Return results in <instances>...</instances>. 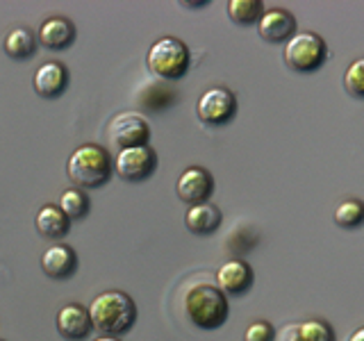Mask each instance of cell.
I'll return each instance as SVG.
<instances>
[{
    "label": "cell",
    "instance_id": "1",
    "mask_svg": "<svg viewBox=\"0 0 364 341\" xmlns=\"http://www.w3.org/2000/svg\"><path fill=\"white\" fill-rule=\"evenodd\" d=\"M91 325L105 337H119L134 325L136 305L125 291L112 289L98 293L89 305Z\"/></svg>",
    "mask_w": 364,
    "mask_h": 341
},
{
    "label": "cell",
    "instance_id": "2",
    "mask_svg": "<svg viewBox=\"0 0 364 341\" xmlns=\"http://www.w3.org/2000/svg\"><path fill=\"white\" fill-rule=\"evenodd\" d=\"M114 162L109 153L98 144H82L66 162V175L77 189H98L112 178Z\"/></svg>",
    "mask_w": 364,
    "mask_h": 341
},
{
    "label": "cell",
    "instance_id": "3",
    "mask_svg": "<svg viewBox=\"0 0 364 341\" xmlns=\"http://www.w3.org/2000/svg\"><path fill=\"white\" fill-rule=\"evenodd\" d=\"M187 318L203 330H216L228 321V298L214 284L196 282L185 293Z\"/></svg>",
    "mask_w": 364,
    "mask_h": 341
},
{
    "label": "cell",
    "instance_id": "4",
    "mask_svg": "<svg viewBox=\"0 0 364 341\" xmlns=\"http://www.w3.org/2000/svg\"><path fill=\"white\" fill-rule=\"evenodd\" d=\"M146 64L155 77L176 82V80L187 75L191 55L185 41H180L178 37H162L151 45L146 55Z\"/></svg>",
    "mask_w": 364,
    "mask_h": 341
},
{
    "label": "cell",
    "instance_id": "5",
    "mask_svg": "<svg viewBox=\"0 0 364 341\" xmlns=\"http://www.w3.org/2000/svg\"><path fill=\"white\" fill-rule=\"evenodd\" d=\"M282 57H284V64H287L291 71L312 73L323 66L328 57V45L316 32L299 30L287 43H284Z\"/></svg>",
    "mask_w": 364,
    "mask_h": 341
},
{
    "label": "cell",
    "instance_id": "6",
    "mask_svg": "<svg viewBox=\"0 0 364 341\" xmlns=\"http://www.w3.org/2000/svg\"><path fill=\"white\" fill-rule=\"evenodd\" d=\"M198 119L208 125H225L237 114V98L228 87L205 89L196 102Z\"/></svg>",
    "mask_w": 364,
    "mask_h": 341
},
{
    "label": "cell",
    "instance_id": "7",
    "mask_svg": "<svg viewBox=\"0 0 364 341\" xmlns=\"http://www.w3.org/2000/svg\"><path fill=\"white\" fill-rule=\"evenodd\" d=\"M109 139L119 151L136 146H148L151 139V125L139 112H121L109 123Z\"/></svg>",
    "mask_w": 364,
    "mask_h": 341
},
{
    "label": "cell",
    "instance_id": "8",
    "mask_svg": "<svg viewBox=\"0 0 364 341\" xmlns=\"http://www.w3.org/2000/svg\"><path fill=\"white\" fill-rule=\"evenodd\" d=\"M155 168H157V153L151 146L125 148V151H119L117 159H114V170H117V175L128 182L148 180L155 173Z\"/></svg>",
    "mask_w": 364,
    "mask_h": 341
},
{
    "label": "cell",
    "instance_id": "9",
    "mask_svg": "<svg viewBox=\"0 0 364 341\" xmlns=\"http://www.w3.org/2000/svg\"><path fill=\"white\" fill-rule=\"evenodd\" d=\"M176 191L178 198L182 202H187L189 207L198 202H208L214 191V178L203 166H187L176 182Z\"/></svg>",
    "mask_w": 364,
    "mask_h": 341
},
{
    "label": "cell",
    "instance_id": "10",
    "mask_svg": "<svg viewBox=\"0 0 364 341\" xmlns=\"http://www.w3.org/2000/svg\"><path fill=\"white\" fill-rule=\"evenodd\" d=\"M257 32H259V37L269 43H287L294 34L299 32V23H296V16L289 9L273 7V9H267L264 16L259 18Z\"/></svg>",
    "mask_w": 364,
    "mask_h": 341
},
{
    "label": "cell",
    "instance_id": "11",
    "mask_svg": "<svg viewBox=\"0 0 364 341\" xmlns=\"http://www.w3.org/2000/svg\"><path fill=\"white\" fill-rule=\"evenodd\" d=\"M89 307L80 303H68L57 312V332L68 341H82L91 332Z\"/></svg>",
    "mask_w": 364,
    "mask_h": 341
},
{
    "label": "cell",
    "instance_id": "12",
    "mask_svg": "<svg viewBox=\"0 0 364 341\" xmlns=\"http://www.w3.org/2000/svg\"><path fill=\"white\" fill-rule=\"evenodd\" d=\"M68 85V68L62 62H46L37 68V73L32 77V87L34 91L46 98L53 100L57 96L64 94V89Z\"/></svg>",
    "mask_w": 364,
    "mask_h": 341
},
{
    "label": "cell",
    "instance_id": "13",
    "mask_svg": "<svg viewBox=\"0 0 364 341\" xmlns=\"http://www.w3.org/2000/svg\"><path fill=\"white\" fill-rule=\"evenodd\" d=\"M41 269L53 280H66L77 271V255L71 246L55 244L48 246L41 255Z\"/></svg>",
    "mask_w": 364,
    "mask_h": 341
},
{
    "label": "cell",
    "instance_id": "14",
    "mask_svg": "<svg viewBox=\"0 0 364 341\" xmlns=\"http://www.w3.org/2000/svg\"><path fill=\"white\" fill-rule=\"evenodd\" d=\"M216 282H219V289L223 293L242 296L250 289V284H253V269H250L244 259H230L216 271Z\"/></svg>",
    "mask_w": 364,
    "mask_h": 341
},
{
    "label": "cell",
    "instance_id": "15",
    "mask_svg": "<svg viewBox=\"0 0 364 341\" xmlns=\"http://www.w3.org/2000/svg\"><path fill=\"white\" fill-rule=\"evenodd\" d=\"M75 26L66 16H50L39 28V43L48 50H64L75 41Z\"/></svg>",
    "mask_w": 364,
    "mask_h": 341
},
{
    "label": "cell",
    "instance_id": "16",
    "mask_svg": "<svg viewBox=\"0 0 364 341\" xmlns=\"http://www.w3.org/2000/svg\"><path fill=\"white\" fill-rule=\"evenodd\" d=\"M223 221V214L221 210L208 202H198V205H191L185 214V223L189 227V232L193 234H212L216 227L221 225Z\"/></svg>",
    "mask_w": 364,
    "mask_h": 341
},
{
    "label": "cell",
    "instance_id": "17",
    "mask_svg": "<svg viewBox=\"0 0 364 341\" xmlns=\"http://www.w3.org/2000/svg\"><path fill=\"white\" fill-rule=\"evenodd\" d=\"M34 225H37V232L46 239H62L68 232L71 219L62 212L60 205H43L37 212Z\"/></svg>",
    "mask_w": 364,
    "mask_h": 341
},
{
    "label": "cell",
    "instance_id": "18",
    "mask_svg": "<svg viewBox=\"0 0 364 341\" xmlns=\"http://www.w3.org/2000/svg\"><path fill=\"white\" fill-rule=\"evenodd\" d=\"M5 53L11 60H30V57L37 53V34L30 28H11L5 37Z\"/></svg>",
    "mask_w": 364,
    "mask_h": 341
},
{
    "label": "cell",
    "instance_id": "19",
    "mask_svg": "<svg viewBox=\"0 0 364 341\" xmlns=\"http://www.w3.org/2000/svg\"><path fill=\"white\" fill-rule=\"evenodd\" d=\"M228 16H230L237 26H253L259 23V18L264 16V3L262 0H230L225 5Z\"/></svg>",
    "mask_w": 364,
    "mask_h": 341
},
{
    "label": "cell",
    "instance_id": "20",
    "mask_svg": "<svg viewBox=\"0 0 364 341\" xmlns=\"http://www.w3.org/2000/svg\"><path fill=\"white\" fill-rule=\"evenodd\" d=\"M335 223L344 230H358L364 225V202L360 198H346L335 207Z\"/></svg>",
    "mask_w": 364,
    "mask_h": 341
},
{
    "label": "cell",
    "instance_id": "21",
    "mask_svg": "<svg viewBox=\"0 0 364 341\" xmlns=\"http://www.w3.org/2000/svg\"><path fill=\"white\" fill-rule=\"evenodd\" d=\"M60 207H62V212L68 216V219L77 221L89 212V196L82 189L71 187L60 196Z\"/></svg>",
    "mask_w": 364,
    "mask_h": 341
},
{
    "label": "cell",
    "instance_id": "22",
    "mask_svg": "<svg viewBox=\"0 0 364 341\" xmlns=\"http://www.w3.org/2000/svg\"><path fill=\"white\" fill-rule=\"evenodd\" d=\"M299 330L305 341H335V330L323 318H310L299 323Z\"/></svg>",
    "mask_w": 364,
    "mask_h": 341
},
{
    "label": "cell",
    "instance_id": "23",
    "mask_svg": "<svg viewBox=\"0 0 364 341\" xmlns=\"http://www.w3.org/2000/svg\"><path fill=\"white\" fill-rule=\"evenodd\" d=\"M344 89L353 98L364 100V57H360V60H355V62H350V66L346 68Z\"/></svg>",
    "mask_w": 364,
    "mask_h": 341
},
{
    "label": "cell",
    "instance_id": "24",
    "mask_svg": "<svg viewBox=\"0 0 364 341\" xmlns=\"http://www.w3.org/2000/svg\"><path fill=\"white\" fill-rule=\"evenodd\" d=\"M276 339V330L269 321H253L244 332V341H273Z\"/></svg>",
    "mask_w": 364,
    "mask_h": 341
},
{
    "label": "cell",
    "instance_id": "25",
    "mask_svg": "<svg viewBox=\"0 0 364 341\" xmlns=\"http://www.w3.org/2000/svg\"><path fill=\"white\" fill-rule=\"evenodd\" d=\"M280 341H305L303 335H301V330H299V323L284 328L280 332Z\"/></svg>",
    "mask_w": 364,
    "mask_h": 341
},
{
    "label": "cell",
    "instance_id": "26",
    "mask_svg": "<svg viewBox=\"0 0 364 341\" xmlns=\"http://www.w3.org/2000/svg\"><path fill=\"white\" fill-rule=\"evenodd\" d=\"M348 341H364V325H362V328H358L355 332L350 335V339H348Z\"/></svg>",
    "mask_w": 364,
    "mask_h": 341
},
{
    "label": "cell",
    "instance_id": "27",
    "mask_svg": "<svg viewBox=\"0 0 364 341\" xmlns=\"http://www.w3.org/2000/svg\"><path fill=\"white\" fill-rule=\"evenodd\" d=\"M94 341H121L119 337H98V339H94Z\"/></svg>",
    "mask_w": 364,
    "mask_h": 341
},
{
    "label": "cell",
    "instance_id": "28",
    "mask_svg": "<svg viewBox=\"0 0 364 341\" xmlns=\"http://www.w3.org/2000/svg\"><path fill=\"white\" fill-rule=\"evenodd\" d=\"M0 341H3V339H0Z\"/></svg>",
    "mask_w": 364,
    "mask_h": 341
}]
</instances>
